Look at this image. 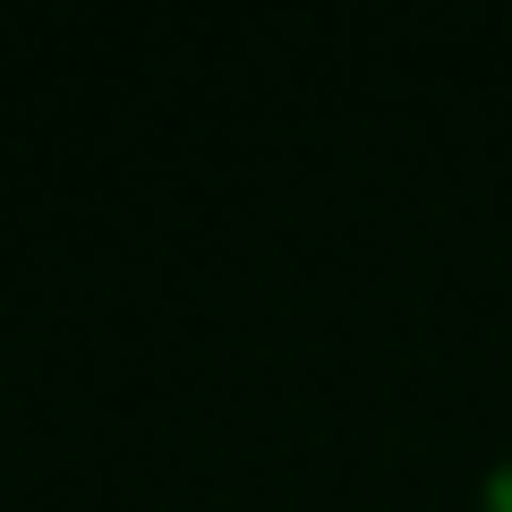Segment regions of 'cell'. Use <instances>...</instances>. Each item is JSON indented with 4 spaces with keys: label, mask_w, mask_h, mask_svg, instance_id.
Segmentation results:
<instances>
[{
    "label": "cell",
    "mask_w": 512,
    "mask_h": 512,
    "mask_svg": "<svg viewBox=\"0 0 512 512\" xmlns=\"http://www.w3.org/2000/svg\"><path fill=\"white\" fill-rule=\"evenodd\" d=\"M495 512H512V470H495Z\"/></svg>",
    "instance_id": "6da1fadb"
}]
</instances>
